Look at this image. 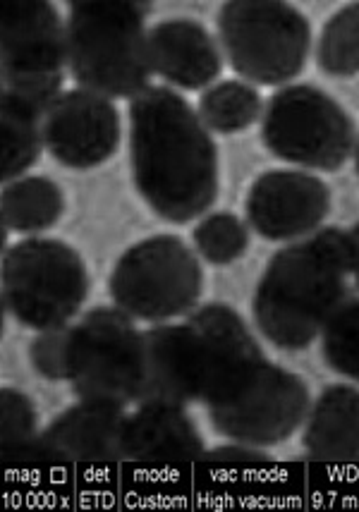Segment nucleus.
Listing matches in <instances>:
<instances>
[{
	"label": "nucleus",
	"instance_id": "nucleus-1",
	"mask_svg": "<svg viewBox=\"0 0 359 512\" xmlns=\"http://www.w3.org/2000/svg\"><path fill=\"white\" fill-rule=\"evenodd\" d=\"M130 166L144 204L173 225L206 216L221 190L214 137L185 96L161 84L130 101Z\"/></svg>",
	"mask_w": 359,
	"mask_h": 512
},
{
	"label": "nucleus",
	"instance_id": "nucleus-2",
	"mask_svg": "<svg viewBox=\"0 0 359 512\" xmlns=\"http://www.w3.org/2000/svg\"><path fill=\"white\" fill-rule=\"evenodd\" d=\"M348 278V230L326 225L278 249L254 290L252 314L259 333L276 350H307L350 295Z\"/></svg>",
	"mask_w": 359,
	"mask_h": 512
},
{
	"label": "nucleus",
	"instance_id": "nucleus-3",
	"mask_svg": "<svg viewBox=\"0 0 359 512\" xmlns=\"http://www.w3.org/2000/svg\"><path fill=\"white\" fill-rule=\"evenodd\" d=\"M264 355L247 321L221 302L199 304L178 323L144 331V390L139 402L190 407L245 359Z\"/></svg>",
	"mask_w": 359,
	"mask_h": 512
},
{
	"label": "nucleus",
	"instance_id": "nucleus-4",
	"mask_svg": "<svg viewBox=\"0 0 359 512\" xmlns=\"http://www.w3.org/2000/svg\"><path fill=\"white\" fill-rule=\"evenodd\" d=\"M139 0H72L65 17L68 72L82 89L132 101L154 77L146 17Z\"/></svg>",
	"mask_w": 359,
	"mask_h": 512
},
{
	"label": "nucleus",
	"instance_id": "nucleus-5",
	"mask_svg": "<svg viewBox=\"0 0 359 512\" xmlns=\"http://www.w3.org/2000/svg\"><path fill=\"white\" fill-rule=\"evenodd\" d=\"M204 407L218 436L273 448L302 429L312 395L300 376L259 355L230 369Z\"/></svg>",
	"mask_w": 359,
	"mask_h": 512
},
{
	"label": "nucleus",
	"instance_id": "nucleus-6",
	"mask_svg": "<svg viewBox=\"0 0 359 512\" xmlns=\"http://www.w3.org/2000/svg\"><path fill=\"white\" fill-rule=\"evenodd\" d=\"M218 44L237 77L254 87H288L307 67L312 24L281 0H228L216 15Z\"/></svg>",
	"mask_w": 359,
	"mask_h": 512
},
{
	"label": "nucleus",
	"instance_id": "nucleus-7",
	"mask_svg": "<svg viewBox=\"0 0 359 512\" xmlns=\"http://www.w3.org/2000/svg\"><path fill=\"white\" fill-rule=\"evenodd\" d=\"M89 271L68 242L24 237L3 252V312L32 331L70 326L89 297Z\"/></svg>",
	"mask_w": 359,
	"mask_h": 512
},
{
	"label": "nucleus",
	"instance_id": "nucleus-8",
	"mask_svg": "<svg viewBox=\"0 0 359 512\" xmlns=\"http://www.w3.org/2000/svg\"><path fill=\"white\" fill-rule=\"evenodd\" d=\"M259 123L266 149L302 170L336 173L355 156V120L314 84H288L273 91Z\"/></svg>",
	"mask_w": 359,
	"mask_h": 512
},
{
	"label": "nucleus",
	"instance_id": "nucleus-9",
	"mask_svg": "<svg viewBox=\"0 0 359 512\" xmlns=\"http://www.w3.org/2000/svg\"><path fill=\"white\" fill-rule=\"evenodd\" d=\"M65 381L79 400L139 405L144 390V331L118 307H94L68 331Z\"/></svg>",
	"mask_w": 359,
	"mask_h": 512
},
{
	"label": "nucleus",
	"instance_id": "nucleus-10",
	"mask_svg": "<svg viewBox=\"0 0 359 512\" xmlns=\"http://www.w3.org/2000/svg\"><path fill=\"white\" fill-rule=\"evenodd\" d=\"M113 304L144 323H168L199 307L204 268L178 235H154L125 249L108 278Z\"/></svg>",
	"mask_w": 359,
	"mask_h": 512
},
{
	"label": "nucleus",
	"instance_id": "nucleus-11",
	"mask_svg": "<svg viewBox=\"0 0 359 512\" xmlns=\"http://www.w3.org/2000/svg\"><path fill=\"white\" fill-rule=\"evenodd\" d=\"M0 77L3 91L22 96L39 111L63 94L68 72L65 22L48 0L0 3Z\"/></svg>",
	"mask_w": 359,
	"mask_h": 512
},
{
	"label": "nucleus",
	"instance_id": "nucleus-12",
	"mask_svg": "<svg viewBox=\"0 0 359 512\" xmlns=\"http://www.w3.org/2000/svg\"><path fill=\"white\" fill-rule=\"evenodd\" d=\"M127 407L111 402L79 400L60 412L29 446L17 450L5 465H46V462H79V465H103L125 462L123 429Z\"/></svg>",
	"mask_w": 359,
	"mask_h": 512
},
{
	"label": "nucleus",
	"instance_id": "nucleus-13",
	"mask_svg": "<svg viewBox=\"0 0 359 512\" xmlns=\"http://www.w3.org/2000/svg\"><path fill=\"white\" fill-rule=\"evenodd\" d=\"M123 123L115 103L89 89H68L44 113V146L72 170L99 168L118 154Z\"/></svg>",
	"mask_w": 359,
	"mask_h": 512
},
{
	"label": "nucleus",
	"instance_id": "nucleus-14",
	"mask_svg": "<svg viewBox=\"0 0 359 512\" xmlns=\"http://www.w3.org/2000/svg\"><path fill=\"white\" fill-rule=\"evenodd\" d=\"M331 190L307 170H266L252 182L245 221L269 242H297L324 228Z\"/></svg>",
	"mask_w": 359,
	"mask_h": 512
},
{
	"label": "nucleus",
	"instance_id": "nucleus-15",
	"mask_svg": "<svg viewBox=\"0 0 359 512\" xmlns=\"http://www.w3.org/2000/svg\"><path fill=\"white\" fill-rule=\"evenodd\" d=\"M151 70L170 89L206 91L223 72L221 44L202 22L173 17L149 29Z\"/></svg>",
	"mask_w": 359,
	"mask_h": 512
},
{
	"label": "nucleus",
	"instance_id": "nucleus-16",
	"mask_svg": "<svg viewBox=\"0 0 359 512\" xmlns=\"http://www.w3.org/2000/svg\"><path fill=\"white\" fill-rule=\"evenodd\" d=\"M206 443L187 407L170 402H139L123 429L125 462L170 465L202 462Z\"/></svg>",
	"mask_w": 359,
	"mask_h": 512
},
{
	"label": "nucleus",
	"instance_id": "nucleus-17",
	"mask_svg": "<svg viewBox=\"0 0 359 512\" xmlns=\"http://www.w3.org/2000/svg\"><path fill=\"white\" fill-rule=\"evenodd\" d=\"M302 457L312 462H359V388L333 383L309 407Z\"/></svg>",
	"mask_w": 359,
	"mask_h": 512
},
{
	"label": "nucleus",
	"instance_id": "nucleus-18",
	"mask_svg": "<svg viewBox=\"0 0 359 512\" xmlns=\"http://www.w3.org/2000/svg\"><path fill=\"white\" fill-rule=\"evenodd\" d=\"M65 213V194L44 175H24L3 187V228L36 237L56 228Z\"/></svg>",
	"mask_w": 359,
	"mask_h": 512
},
{
	"label": "nucleus",
	"instance_id": "nucleus-19",
	"mask_svg": "<svg viewBox=\"0 0 359 512\" xmlns=\"http://www.w3.org/2000/svg\"><path fill=\"white\" fill-rule=\"evenodd\" d=\"M3 120V182L20 180L39 163L44 146V111L22 96L3 91L0 96Z\"/></svg>",
	"mask_w": 359,
	"mask_h": 512
},
{
	"label": "nucleus",
	"instance_id": "nucleus-20",
	"mask_svg": "<svg viewBox=\"0 0 359 512\" xmlns=\"http://www.w3.org/2000/svg\"><path fill=\"white\" fill-rule=\"evenodd\" d=\"M264 103L254 84L245 79H221L214 87L202 91L197 113L209 132L237 134L259 123Z\"/></svg>",
	"mask_w": 359,
	"mask_h": 512
},
{
	"label": "nucleus",
	"instance_id": "nucleus-21",
	"mask_svg": "<svg viewBox=\"0 0 359 512\" xmlns=\"http://www.w3.org/2000/svg\"><path fill=\"white\" fill-rule=\"evenodd\" d=\"M314 56L319 70L328 77L359 75V0L328 17Z\"/></svg>",
	"mask_w": 359,
	"mask_h": 512
},
{
	"label": "nucleus",
	"instance_id": "nucleus-22",
	"mask_svg": "<svg viewBox=\"0 0 359 512\" xmlns=\"http://www.w3.org/2000/svg\"><path fill=\"white\" fill-rule=\"evenodd\" d=\"M321 355L336 374L359 383V292L348 295L321 333Z\"/></svg>",
	"mask_w": 359,
	"mask_h": 512
},
{
	"label": "nucleus",
	"instance_id": "nucleus-23",
	"mask_svg": "<svg viewBox=\"0 0 359 512\" xmlns=\"http://www.w3.org/2000/svg\"><path fill=\"white\" fill-rule=\"evenodd\" d=\"M199 256L214 266H228L249 249V225L235 213H209L192 230Z\"/></svg>",
	"mask_w": 359,
	"mask_h": 512
},
{
	"label": "nucleus",
	"instance_id": "nucleus-24",
	"mask_svg": "<svg viewBox=\"0 0 359 512\" xmlns=\"http://www.w3.org/2000/svg\"><path fill=\"white\" fill-rule=\"evenodd\" d=\"M39 414L34 400L20 388L0 390V448L3 462L39 436Z\"/></svg>",
	"mask_w": 359,
	"mask_h": 512
},
{
	"label": "nucleus",
	"instance_id": "nucleus-25",
	"mask_svg": "<svg viewBox=\"0 0 359 512\" xmlns=\"http://www.w3.org/2000/svg\"><path fill=\"white\" fill-rule=\"evenodd\" d=\"M68 331L70 326L41 331L29 343V362L36 374L46 381H65V352H68Z\"/></svg>",
	"mask_w": 359,
	"mask_h": 512
},
{
	"label": "nucleus",
	"instance_id": "nucleus-26",
	"mask_svg": "<svg viewBox=\"0 0 359 512\" xmlns=\"http://www.w3.org/2000/svg\"><path fill=\"white\" fill-rule=\"evenodd\" d=\"M202 462L225 465V467H257V465H271L273 455L266 453L264 448L249 446V443L230 441V443H223V446H214L206 450Z\"/></svg>",
	"mask_w": 359,
	"mask_h": 512
},
{
	"label": "nucleus",
	"instance_id": "nucleus-27",
	"mask_svg": "<svg viewBox=\"0 0 359 512\" xmlns=\"http://www.w3.org/2000/svg\"><path fill=\"white\" fill-rule=\"evenodd\" d=\"M348 245H350V276L355 278L359 290V223L348 230Z\"/></svg>",
	"mask_w": 359,
	"mask_h": 512
},
{
	"label": "nucleus",
	"instance_id": "nucleus-28",
	"mask_svg": "<svg viewBox=\"0 0 359 512\" xmlns=\"http://www.w3.org/2000/svg\"><path fill=\"white\" fill-rule=\"evenodd\" d=\"M355 170H357V178H359V134H357V146H355Z\"/></svg>",
	"mask_w": 359,
	"mask_h": 512
}]
</instances>
